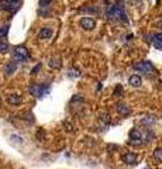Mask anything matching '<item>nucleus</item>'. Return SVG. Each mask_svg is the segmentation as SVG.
<instances>
[{
    "label": "nucleus",
    "mask_w": 162,
    "mask_h": 169,
    "mask_svg": "<svg viewBox=\"0 0 162 169\" xmlns=\"http://www.w3.org/2000/svg\"><path fill=\"white\" fill-rule=\"evenodd\" d=\"M68 75H69V78H78L80 74H79V71H78V69H73V68H72V69H69Z\"/></svg>",
    "instance_id": "16"
},
{
    "label": "nucleus",
    "mask_w": 162,
    "mask_h": 169,
    "mask_svg": "<svg viewBox=\"0 0 162 169\" xmlns=\"http://www.w3.org/2000/svg\"><path fill=\"white\" fill-rule=\"evenodd\" d=\"M0 7L7 11H17L20 7V0H3L0 1Z\"/></svg>",
    "instance_id": "3"
},
{
    "label": "nucleus",
    "mask_w": 162,
    "mask_h": 169,
    "mask_svg": "<svg viewBox=\"0 0 162 169\" xmlns=\"http://www.w3.org/2000/svg\"><path fill=\"white\" fill-rule=\"evenodd\" d=\"M108 149H117V147H116V145H108Z\"/></svg>",
    "instance_id": "26"
},
{
    "label": "nucleus",
    "mask_w": 162,
    "mask_h": 169,
    "mask_svg": "<svg viewBox=\"0 0 162 169\" xmlns=\"http://www.w3.org/2000/svg\"><path fill=\"white\" fill-rule=\"evenodd\" d=\"M7 32H9V25H3V27H0V37L7 35Z\"/></svg>",
    "instance_id": "18"
},
{
    "label": "nucleus",
    "mask_w": 162,
    "mask_h": 169,
    "mask_svg": "<svg viewBox=\"0 0 162 169\" xmlns=\"http://www.w3.org/2000/svg\"><path fill=\"white\" fill-rule=\"evenodd\" d=\"M49 87L48 84H31L30 86V93L35 97H43L45 93H48Z\"/></svg>",
    "instance_id": "2"
},
{
    "label": "nucleus",
    "mask_w": 162,
    "mask_h": 169,
    "mask_svg": "<svg viewBox=\"0 0 162 169\" xmlns=\"http://www.w3.org/2000/svg\"><path fill=\"white\" fill-rule=\"evenodd\" d=\"M40 68H41V65H40V63H38V65H37V66H34V68H32L31 74H32V75H35V74H37V72H38V71H40Z\"/></svg>",
    "instance_id": "21"
},
{
    "label": "nucleus",
    "mask_w": 162,
    "mask_h": 169,
    "mask_svg": "<svg viewBox=\"0 0 162 169\" xmlns=\"http://www.w3.org/2000/svg\"><path fill=\"white\" fill-rule=\"evenodd\" d=\"M9 51V45L6 42L0 41V52H7Z\"/></svg>",
    "instance_id": "19"
},
{
    "label": "nucleus",
    "mask_w": 162,
    "mask_h": 169,
    "mask_svg": "<svg viewBox=\"0 0 162 169\" xmlns=\"http://www.w3.org/2000/svg\"><path fill=\"white\" fill-rule=\"evenodd\" d=\"M117 110H119L120 114H123V116H127L130 113V107H127L126 104H119L117 106Z\"/></svg>",
    "instance_id": "13"
},
{
    "label": "nucleus",
    "mask_w": 162,
    "mask_h": 169,
    "mask_svg": "<svg viewBox=\"0 0 162 169\" xmlns=\"http://www.w3.org/2000/svg\"><path fill=\"white\" fill-rule=\"evenodd\" d=\"M49 66H51V68H59V66H61L59 59H51V61H49Z\"/></svg>",
    "instance_id": "17"
},
{
    "label": "nucleus",
    "mask_w": 162,
    "mask_h": 169,
    "mask_svg": "<svg viewBox=\"0 0 162 169\" xmlns=\"http://www.w3.org/2000/svg\"><path fill=\"white\" fill-rule=\"evenodd\" d=\"M123 161H124L127 165H132V164L137 162V155L132 154V152H127V154L123 155Z\"/></svg>",
    "instance_id": "8"
},
{
    "label": "nucleus",
    "mask_w": 162,
    "mask_h": 169,
    "mask_svg": "<svg viewBox=\"0 0 162 169\" xmlns=\"http://www.w3.org/2000/svg\"><path fill=\"white\" fill-rule=\"evenodd\" d=\"M128 83L132 86V87H140L141 86V78L138 75H132L128 79Z\"/></svg>",
    "instance_id": "11"
},
{
    "label": "nucleus",
    "mask_w": 162,
    "mask_h": 169,
    "mask_svg": "<svg viewBox=\"0 0 162 169\" xmlns=\"http://www.w3.org/2000/svg\"><path fill=\"white\" fill-rule=\"evenodd\" d=\"M65 127H66V128H68V131H73V127H72V124H69V123H68V121H66V123H65Z\"/></svg>",
    "instance_id": "25"
},
{
    "label": "nucleus",
    "mask_w": 162,
    "mask_h": 169,
    "mask_svg": "<svg viewBox=\"0 0 162 169\" xmlns=\"http://www.w3.org/2000/svg\"><path fill=\"white\" fill-rule=\"evenodd\" d=\"M102 120H103L104 123H108V121H110V116H107V114H102Z\"/></svg>",
    "instance_id": "23"
},
{
    "label": "nucleus",
    "mask_w": 162,
    "mask_h": 169,
    "mask_svg": "<svg viewBox=\"0 0 162 169\" xmlns=\"http://www.w3.org/2000/svg\"><path fill=\"white\" fill-rule=\"evenodd\" d=\"M121 92H123V87H121V86H117L116 90H114V96H119V93H121Z\"/></svg>",
    "instance_id": "22"
},
{
    "label": "nucleus",
    "mask_w": 162,
    "mask_h": 169,
    "mask_svg": "<svg viewBox=\"0 0 162 169\" xmlns=\"http://www.w3.org/2000/svg\"><path fill=\"white\" fill-rule=\"evenodd\" d=\"M154 158L157 159L158 162H162V148H157L154 151Z\"/></svg>",
    "instance_id": "15"
},
{
    "label": "nucleus",
    "mask_w": 162,
    "mask_h": 169,
    "mask_svg": "<svg viewBox=\"0 0 162 169\" xmlns=\"http://www.w3.org/2000/svg\"><path fill=\"white\" fill-rule=\"evenodd\" d=\"M11 139H13V141L16 139L17 142H21V141H23V138L21 137H17V135H11Z\"/></svg>",
    "instance_id": "24"
},
{
    "label": "nucleus",
    "mask_w": 162,
    "mask_h": 169,
    "mask_svg": "<svg viewBox=\"0 0 162 169\" xmlns=\"http://www.w3.org/2000/svg\"><path fill=\"white\" fill-rule=\"evenodd\" d=\"M7 103H9V104H19V103H21V97L19 95L7 96Z\"/></svg>",
    "instance_id": "12"
},
{
    "label": "nucleus",
    "mask_w": 162,
    "mask_h": 169,
    "mask_svg": "<svg viewBox=\"0 0 162 169\" xmlns=\"http://www.w3.org/2000/svg\"><path fill=\"white\" fill-rule=\"evenodd\" d=\"M150 38H151L152 45H154L157 49H162V32L161 34H154Z\"/></svg>",
    "instance_id": "7"
},
{
    "label": "nucleus",
    "mask_w": 162,
    "mask_h": 169,
    "mask_svg": "<svg viewBox=\"0 0 162 169\" xmlns=\"http://www.w3.org/2000/svg\"><path fill=\"white\" fill-rule=\"evenodd\" d=\"M130 139H131V142H140L141 139H142V135H141V133L137 130V128H132L131 130V133H130Z\"/></svg>",
    "instance_id": "9"
},
{
    "label": "nucleus",
    "mask_w": 162,
    "mask_h": 169,
    "mask_svg": "<svg viewBox=\"0 0 162 169\" xmlns=\"http://www.w3.org/2000/svg\"><path fill=\"white\" fill-rule=\"evenodd\" d=\"M49 37H52V28H49V27H44V28H41V31L38 32L40 40H45V38H49Z\"/></svg>",
    "instance_id": "10"
},
{
    "label": "nucleus",
    "mask_w": 162,
    "mask_h": 169,
    "mask_svg": "<svg viewBox=\"0 0 162 169\" xmlns=\"http://www.w3.org/2000/svg\"><path fill=\"white\" fill-rule=\"evenodd\" d=\"M107 19L110 20H121L127 23V16L124 13V9L121 4H113L107 9Z\"/></svg>",
    "instance_id": "1"
},
{
    "label": "nucleus",
    "mask_w": 162,
    "mask_h": 169,
    "mask_svg": "<svg viewBox=\"0 0 162 169\" xmlns=\"http://www.w3.org/2000/svg\"><path fill=\"white\" fill-rule=\"evenodd\" d=\"M51 1H52V0H40V6H41V7H48V6L51 4Z\"/></svg>",
    "instance_id": "20"
},
{
    "label": "nucleus",
    "mask_w": 162,
    "mask_h": 169,
    "mask_svg": "<svg viewBox=\"0 0 162 169\" xmlns=\"http://www.w3.org/2000/svg\"><path fill=\"white\" fill-rule=\"evenodd\" d=\"M27 58H28V52L24 47H17L14 49V61L21 62V61H25Z\"/></svg>",
    "instance_id": "5"
},
{
    "label": "nucleus",
    "mask_w": 162,
    "mask_h": 169,
    "mask_svg": "<svg viewBox=\"0 0 162 169\" xmlns=\"http://www.w3.org/2000/svg\"><path fill=\"white\" fill-rule=\"evenodd\" d=\"M134 68H135L137 71L144 72V74H151L152 71H154V65H152L150 61H144V62L135 63V65H134Z\"/></svg>",
    "instance_id": "4"
},
{
    "label": "nucleus",
    "mask_w": 162,
    "mask_h": 169,
    "mask_svg": "<svg viewBox=\"0 0 162 169\" xmlns=\"http://www.w3.org/2000/svg\"><path fill=\"white\" fill-rule=\"evenodd\" d=\"M157 25H158L159 28H162V20H159V21H158V23H157Z\"/></svg>",
    "instance_id": "27"
},
{
    "label": "nucleus",
    "mask_w": 162,
    "mask_h": 169,
    "mask_svg": "<svg viewBox=\"0 0 162 169\" xmlns=\"http://www.w3.org/2000/svg\"><path fill=\"white\" fill-rule=\"evenodd\" d=\"M16 68H17V63L16 62H10L7 63V66H6V74L7 75H11L14 71H16Z\"/></svg>",
    "instance_id": "14"
},
{
    "label": "nucleus",
    "mask_w": 162,
    "mask_h": 169,
    "mask_svg": "<svg viewBox=\"0 0 162 169\" xmlns=\"http://www.w3.org/2000/svg\"><path fill=\"white\" fill-rule=\"evenodd\" d=\"M80 27L85 28V30H93L96 27V21L93 19H90V17H83L80 20Z\"/></svg>",
    "instance_id": "6"
}]
</instances>
